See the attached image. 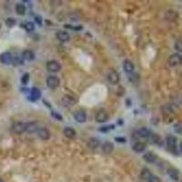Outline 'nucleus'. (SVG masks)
<instances>
[{"label":"nucleus","mask_w":182,"mask_h":182,"mask_svg":"<svg viewBox=\"0 0 182 182\" xmlns=\"http://www.w3.org/2000/svg\"><path fill=\"white\" fill-rule=\"evenodd\" d=\"M166 142H167V146L168 147V149H170L174 154H178V151H177V138L176 137L172 136V135H170V136L167 137Z\"/></svg>","instance_id":"obj_1"},{"label":"nucleus","mask_w":182,"mask_h":182,"mask_svg":"<svg viewBox=\"0 0 182 182\" xmlns=\"http://www.w3.org/2000/svg\"><path fill=\"white\" fill-rule=\"evenodd\" d=\"M46 69L49 72L52 73H57L61 70V65H60L56 60H49V61L46 63Z\"/></svg>","instance_id":"obj_2"},{"label":"nucleus","mask_w":182,"mask_h":182,"mask_svg":"<svg viewBox=\"0 0 182 182\" xmlns=\"http://www.w3.org/2000/svg\"><path fill=\"white\" fill-rule=\"evenodd\" d=\"M46 85L51 89H56L60 85V80L56 76H50L46 78Z\"/></svg>","instance_id":"obj_3"},{"label":"nucleus","mask_w":182,"mask_h":182,"mask_svg":"<svg viewBox=\"0 0 182 182\" xmlns=\"http://www.w3.org/2000/svg\"><path fill=\"white\" fill-rule=\"evenodd\" d=\"M168 65L170 66H178L182 63V57L179 55V54H173L167 60Z\"/></svg>","instance_id":"obj_4"},{"label":"nucleus","mask_w":182,"mask_h":182,"mask_svg":"<svg viewBox=\"0 0 182 182\" xmlns=\"http://www.w3.org/2000/svg\"><path fill=\"white\" fill-rule=\"evenodd\" d=\"M107 80L112 85H117L119 82V75L118 73L115 70H109L107 75Z\"/></svg>","instance_id":"obj_5"},{"label":"nucleus","mask_w":182,"mask_h":182,"mask_svg":"<svg viewBox=\"0 0 182 182\" xmlns=\"http://www.w3.org/2000/svg\"><path fill=\"white\" fill-rule=\"evenodd\" d=\"M26 123L24 122H16L12 126V130L16 134H21L26 131Z\"/></svg>","instance_id":"obj_6"},{"label":"nucleus","mask_w":182,"mask_h":182,"mask_svg":"<svg viewBox=\"0 0 182 182\" xmlns=\"http://www.w3.org/2000/svg\"><path fill=\"white\" fill-rule=\"evenodd\" d=\"M137 135L138 138H149L152 135V132L149 129H147L146 127H140V129L137 131Z\"/></svg>","instance_id":"obj_7"},{"label":"nucleus","mask_w":182,"mask_h":182,"mask_svg":"<svg viewBox=\"0 0 182 182\" xmlns=\"http://www.w3.org/2000/svg\"><path fill=\"white\" fill-rule=\"evenodd\" d=\"M37 136L42 140H48L50 138V131L46 127H40L37 130Z\"/></svg>","instance_id":"obj_8"},{"label":"nucleus","mask_w":182,"mask_h":182,"mask_svg":"<svg viewBox=\"0 0 182 182\" xmlns=\"http://www.w3.org/2000/svg\"><path fill=\"white\" fill-rule=\"evenodd\" d=\"M109 120V114L104 110H100L96 115V121L98 123H104Z\"/></svg>","instance_id":"obj_9"},{"label":"nucleus","mask_w":182,"mask_h":182,"mask_svg":"<svg viewBox=\"0 0 182 182\" xmlns=\"http://www.w3.org/2000/svg\"><path fill=\"white\" fill-rule=\"evenodd\" d=\"M0 62L5 65H9L13 62V57L12 55L9 52H5L0 56Z\"/></svg>","instance_id":"obj_10"},{"label":"nucleus","mask_w":182,"mask_h":182,"mask_svg":"<svg viewBox=\"0 0 182 182\" xmlns=\"http://www.w3.org/2000/svg\"><path fill=\"white\" fill-rule=\"evenodd\" d=\"M74 118L78 123H84L87 120V114L83 110H78L75 114H74Z\"/></svg>","instance_id":"obj_11"},{"label":"nucleus","mask_w":182,"mask_h":182,"mask_svg":"<svg viewBox=\"0 0 182 182\" xmlns=\"http://www.w3.org/2000/svg\"><path fill=\"white\" fill-rule=\"evenodd\" d=\"M41 98V91L37 87H32L30 89V96L29 99L32 101H36Z\"/></svg>","instance_id":"obj_12"},{"label":"nucleus","mask_w":182,"mask_h":182,"mask_svg":"<svg viewBox=\"0 0 182 182\" xmlns=\"http://www.w3.org/2000/svg\"><path fill=\"white\" fill-rule=\"evenodd\" d=\"M132 149L136 153H142L146 149V144L144 142H140V141H138V142H136L133 145Z\"/></svg>","instance_id":"obj_13"},{"label":"nucleus","mask_w":182,"mask_h":182,"mask_svg":"<svg viewBox=\"0 0 182 182\" xmlns=\"http://www.w3.org/2000/svg\"><path fill=\"white\" fill-rule=\"evenodd\" d=\"M123 69L126 73H132L135 69L134 64L130 61V60H125L123 63Z\"/></svg>","instance_id":"obj_14"},{"label":"nucleus","mask_w":182,"mask_h":182,"mask_svg":"<svg viewBox=\"0 0 182 182\" xmlns=\"http://www.w3.org/2000/svg\"><path fill=\"white\" fill-rule=\"evenodd\" d=\"M143 158L147 163H154L157 160V155L154 154L153 152H147L146 154H144Z\"/></svg>","instance_id":"obj_15"},{"label":"nucleus","mask_w":182,"mask_h":182,"mask_svg":"<svg viewBox=\"0 0 182 182\" xmlns=\"http://www.w3.org/2000/svg\"><path fill=\"white\" fill-rule=\"evenodd\" d=\"M57 38L62 42H66L69 40L70 37H69V34L66 31H58L57 33Z\"/></svg>","instance_id":"obj_16"},{"label":"nucleus","mask_w":182,"mask_h":182,"mask_svg":"<svg viewBox=\"0 0 182 182\" xmlns=\"http://www.w3.org/2000/svg\"><path fill=\"white\" fill-rule=\"evenodd\" d=\"M114 150V144L109 142V141H107L105 142L102 146V151L105 153V154H110L112 153Z\"/></svg>","instance_id":"obj_17"},{"label":"nucleus","mask_w":182,"mask_h":182,"mask_svg":"<svg viewBox=\"0 0 182 182\" xmlns=\"http://www.w3.org/2000/svg\"><path fill=\"white\" fill-rule=\"evenodd\" d=\"M63 133L65 135V137L69 138H74L77 135L76 130L74 129H72V127H66V129H64V131H63Z\"/></svg>","instance_id":"obj_18"},{"label":"nucleus","mask_w":182,"mask_h":182,"mask_svg":"<svg viewBox=\"0 0 182 182\" xmlns=\"http://www.w3.org/2000/svg\"><path fill=\"white\" fill-rule=\"evenodd\" d=\"M22 57L26 60H28V61H31V60H34L35 59V54H34L33 51L31 50H24L23 53H22Z\"/></svg>","instance_id":"obj_19"},{"label":"nucleus","mask_w":182,"mask_h":182,"mask_svg":"<svg viewBox=\"0 0 182 182\" xmlns=\"http://www.w3.org/2000/svg\"><path fill=\"white\" fill-rule=\"evenodd\" d=\"M149 138L152 141V143H154L155 145H158V146L163 145V139L161 138V137L158 134H152Z\"/></svg>","instance_id":"obj_20"},{"label":"nucleus","mask_w":182,"mask_h":182,"mask_svg":"<svg viewBox=\"0 0 182 182\" xmlns=\"http://www.w3.org/2000/svg\"><path fill=\"white\" fill-rule=\"evenodd\" d=\"M39 129H38V126L37 123L35 122H30V123H26V131L28 132V133H34L37 131Z\"/></svg>","instance_id":"obj_21"},{"label":"nucleus","mask_w":182,"mask_h":182,"mask_svg":"<svg viewBox=\"0 0 182 182\" xmlns=\"http://www.w3.org/2000/svg\"><path fill=\"white\" fill-rule=\"evenodd\" d=\"M167 174H168V176L170 177V179H172L173 180L177 181L179 179V171L176 170V168H173V167L168 168Z\"/></svg>","instance_id":"obj_22"},{"label":"nucleus","mask_w":182,"mask_h":182,"mask_svg":"<svg viewBox=\"0 0 182 182\" xmlns=\"http://www.w3.org/2000/svg\"><path fill=\"white\" fill-rule=\"evenodd\" d=\"M151 176H152V174H151L150 170H149V168H147V167H144L143 170H142V171H141V173H140L141 179H144V180H147V181H149V179H150Z\"/></svg>","instance_id":"obj_23"},{"label":"nucleus","mask_w":182,"mask_h":182,"mask_svg":"<svg viewBox=\"0 0 182 182\" xmlns=\"http://www.w3.org/2000/svg\"><path fill=\"white\" fill-rule=\"evenodd\" d=\"M15 9H16V13L18 16H24L26 14V6L24 4L21 3L17 4Z\"/></svg>","instance_id":"obj_24"},{"label":"nucleus","mask_w":182,"mask_h":182,"mask_svg":"<svg viewBox=\"0 0 182 182\" xmlns=\"http://www.w3.org/2000/svg\"><path fill=\"white\" fill-rule=\"evenodd\" d=\"M99 140L96 138H90L87 141V146H89L90 149H97V147L99 146Z\"/></svg>","instance_id":"obj_25"},{"label":"nucleus","mask_w":182,"mask_h":182,"mask_svg":"<svg viewBox=\"0 0 182 182\" xmlns=\"http://www.w3.org/2000/svg\"><path fill=\"white\" fill-rule=\"evenodd\" d=\"M166 18L167 20H175L177 17H178V14L175 11L173 10H170V11H167L166 13Z\"/></svg>","instance_id":"obj_26"},{"label":"nucleus","mask_w":182,"mask_h":182,"mask_svg":"<svg viewBox=\"0 0 182 182\" xmlns=\"http://www.w3.org/2000/svg\"><path fill=\"white\" fill-rule=\"evenodd\" d=\"M23 26L28 32H32V31H34V29H35V24H34L33 22H26L25 25H23Z\"/></svg>","instance_id":"obj_27"},{"label":"nucleus","mask_w":182,"mask_h":182,"mask_svg":"<svg viewBox=\"0 0 182 182\" xmlns=\"http://www.w3.org/2000/svg\"><path fill=\"white\" fill-rule=\"evenodd\" d=\"M63 101H64V103L66 105H72V104L75 103V99L70 96H65L64 98H63Z\"/></svg>","instance_id":"obj_28"},{"label":"nucleus","mask_w":182,"mask_h":182,"mask_svg":"<svg viewBox=\"0 0 182 182\" xmlns=\"http://www.w3.org/2000/svg\"><path fill=\"white\" fill-rule=\"evenodd\" d=\"M17 21L15 18L13 17H8V19L6 20V25L8 26V28H12V26H14L16 25Z\"/></svg>","instance_id":"obj_29"},{"label":"nucleus","mask_w":182,"mask_h":182,"mask_svg":"<svg viewBox=\"0 0 182 182\" xmlns=\"http://www.w3.org/2000/svg\"><path fill=\"white\" fill-rule=\"evenodd\" d=\"M29 81V74L28 73H25L21 78V83L23 85H26Z\"/></svg>","instance_id":"obj_30"},{"label":"nucleus","mask_w":182,"mask_h":182,"mask_svg":"<svg viewBox=\"0 0 182 182\" xmlns=\"http://www.w3.org/2000/svg\"><path fill=\"white\" fill-rule=\"evenodd\" d=\"M114 129H115V126H114V125H109V126H106V127H101L99 129V131L107 132V131H109V130Z\"/></svg>","instance_id":"obj_31"},{"label":"nucleus","mask_w":182,"mask_h":182,"mask_svg":"<svg viewBox=\"0 0 182 182\" xmlns=\"http://www.w3.org/2000/svg\"><path fill=\"white\" fill-rule=\"evenodd\" d=\"M175 49L179 52H182V40H178L175 43Z\"/></svg>","instance_id":"obj_32"},{"label":"nucleus","mask_w":182,"mask_h":182,"mask_svg":"<svg viewBox=\"0 0 182 182\" xmlns=\"http://www.w3.org/2000/svg\"><path fill=\"white\" fill-rule=\"evenodd\" d=\"M174 130L177 133H182V125L180 123H177L174 126Z\"/></svg>","instance_id":"obj_33"},{"label":"nucleus","mask_w":182,"mask_h":182,"mask_svg":"<svg viewBox=\"0 0 182 182\" xmlns=\"http://www.w3.org/2000/svg\"><path fill=\"white\" fill-rule=\"evenodd\" d=\"M149 182H161L160 179L158 176H155V175H152L150 177V179H149Z\"/></svg>","instance_id":"obj_34"},{"label":"nucleus","mask_w":182,"mask_h":182,"mask_svg":"<svg viewBox=\"0 0 182 182\" xmlns=\"http://www.w3.org/2000/svg\"><path fill=\"white\" fill-rule=\"evenodd\" d=\"M52 116L55 118H57V120H60V121H62L63 120V118H62V116L61 115H59L58 113H57V112H52Z\"/></svg>","instance_id":"obj_35"},{"label":"nucleus","mask_w":182,"mask_h":182,"mask_svg":"<svg viewBox=\"0 0 182 182\" xmlns=\"http://www.w3.org/2000/svg\"><path fill=\"white\" fill-rule=\"evenodd\" d=\"M115 140L118 143H126L127 139L123 137H118V138H115Z\"/></svg>","instance_id":"obj_36"},{"label":"nucleus","mask_w":182,"mask_h":182,"mask_svg":"<svg viewBox=\"0 0 182 182\" xmlns=\"http://www.w3.org/2000/svg\"><path fill=\"white\" fill-rule=\"evenodd\" d=\"M35 20H36V22H37L39 26H41V25H42V18H41V17H35Z\"/></svg>","instance_id":"obj_37"},{"label":"nucleus","mask_w":182,"mask_h":182,"mask_svg":"<svg viewBox=\"0 0 182 182\" xmlns=\"http://www.w3.org/2000/svg\"><path fill=\"white\" fill-rule=\"evenodd\" d=\"M180 150H181V152H182V142L180 143Z\"/></svg>","instance_id":"obj_38"},{"label":"nucleus","mask_w":182,"mask_h":182,"mask_svg":"<svg viewBox=\"0 0 182 182\" xmlns=\"http://www.w3.org/2000/svg\"><path fill=\"white\" fill-rule=\"evenodd\" d=\"M0 182H3V179L1 178H0Z\"/></svg>","instance_id":"obj_39"},{"label":"nucleus","mask_w":182,"mask_h":182,"mask_svg":"<svg viewBox=\"0 0 182 182\" xmlns=\"http://www.w3.org/2000/svg\"><path fill=\"white\" fill-rule=\"evenodd\" d=\"M0 28H1V25H0Z\"/></svg>","instance_id":"obj_40"}]
</instances>
